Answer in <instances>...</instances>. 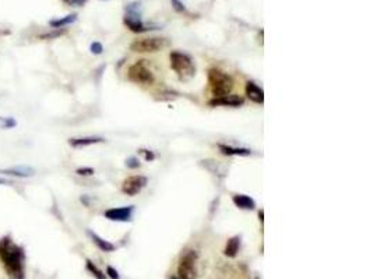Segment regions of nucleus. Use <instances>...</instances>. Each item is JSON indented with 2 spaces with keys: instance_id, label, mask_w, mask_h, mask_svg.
Returning <instances> with one entry per match:
<instances>
[{
  "instance_id": "1",
  "label": "nucleus",
  "mask_w": 373,
  "mask_h": 279,
  "mask_svg": "<svg viewBox=\"0 0 373 279\" xmlns=\"http://www.w3.org/2000/svg\"><path fill=\"white\" fill-rule=\"evenodd\" d=\"M24 250L10 236L0 239V260L10 279H24Z\"/></svg>"
},
{
  "instance_id": "2",
  "label": "nucleus",
  "mask_w": 373,
  "mask_h": 279,
  "mask_svg": "<svg viewBox=\"0 0 373 279\" xmlns=\"http://www.w3.org/2000/svg\"><path fill=\"white\" fill-rule=\"evenodd\" d=\"M208 84H210L211 94L214 98L227 97L234 88V80L231 75L224 73L219 69H210L208 70Z\"/></svg>"
},
{
  "instance_id": "3",
  "label": "nucleus",
  "mask_w": 373,
  "mask_h": 279,
  "mask_svg": "<svg viewBox=\"0 0 373 279\" xmlns=\"http://www.w3.org/2000/svg\"><path fill=\"white\" fill-rule=\"evenodd\" d=\"M138 10H140V3H138V1H133V3H129V4L126 6V16H124L123 23H124V25L129 28L130 31L141 34L160 28L158 25H151L143 23Z\"/></svg>"
},
{
  "instance_id": "4",
  "label": "nucleus",
  "mask_w": 373,
  "mask_h": 279,
  "mask_svg": "<svg viewBox=\"0 0 373 279\" xmlns=\"http://www.w3.org/2000/svg\"><path fill=\"white\" fill-rule=\"evenodd\" d=\"M169 60L170 69L178 74L180 80H189L190 77L195 75L196 67L193 65V60L189 55L178 52V50H173V52H170Z\"/></svg>"
},
{
  "instance_id": "5",
  "label": "nucleus",
  "mask_w": 373,
  "mask_h": 279,
  "mask_svg": "<svg viewBox=\"0 0 373 279\" xmlns=\"http://www.w3.org/2000/svg\"><path fill=\"white\" fill-rule=\"evenodd\" d=\"M168 46V39L165 38H141L131 42L130 49L136 53H154Z\"/></svg>"
},
{
  "instance_id": "6",
  "label": "nucleus",
  "mask_w": 373,
  "mask_h": 279,
  "mask_svg": "<svg viewBox=\"0 0 373 279\" xmlns=\"http://www.w3.org/2000/svg\"><path fill=\"white\" fill-rule=\"evenodd\" d=\"M178 274L180 279L197 278V253L193 250H187L182 255L178 265Z\"/></svg>"
},
{
  "instance_id": "7",
  "label": "nucleus",
  "mask_w": 373,
  "mask_h": 279,
  "mask_svg": "<svg viewBox=\"0 0 373 279\" xmlns=\"http://www.w3.org/2000/svg\"><path fill=\"white\" fill-rule=\"evenodd\" d=\"M127 77H129L130 81L136 82V84L151 85L155 81L154 74L144 65V60H140L137 63H134L133 66H130L129 71H127Z\"/></svg>"
},
{
  "instance_id": "8",
  "label": "nucleus",
  "mask_w": 373,
  "mask_h": 279,
  "mask_svg": "<svg viewBox=\"0 0 373 279\" xmlns=\"http://www.w3.org/2000/svg\"><path fill=\"white\" fill-rule=\"evenodd\" d=\"M147 183H148V180H147L146 176H141V174L130 176L122 183V191L126 196H130V197L137 196L138 193L146 187Z\"/></svg>"
},
{
  "instance_id": "9",
  "label": "nucleus",
  "mask_w": 373,
  "mask_h": 279,
  "mask_svg": "<svg viewBox=\"0 0 373 279\" xmlns=\"http://www.w3.org/2000/svg\"><path fill=\"white\" fill-rule=\"evenodd\" d=\"M133 212H134V207H121V208H111L105 211V218L109 221H116V222H130L133 218Z\"/></svg>"
},
{
  "instance_id": "10",
  "label": "nucleus",
  "mask_w": 373,
  "mask_h": 279,
  "mask_svg": "<svg viewBox=\"0 0 373 279\" xmlns=\"http://www.w3.org/2000/svg\"><path fill=\"white\" fill-rule=\"evenodd\" d=\"M245 104V99L239 95H227L221 98H212L210 101L211 106H231L238 107Z\"/></svg>"
},
{
  "instance_id": "11",
  "label": "nucleus",
  "mask_w": 373,
  "mask_h": 279,
  "mask_svg": "<svg viewBox=\"0 0 373 279\" xmlns=\"http://www.w3.org/2000/svg\"><path fill=\"white\" fill-rule=\"evenodd\" d=\"M245 91H246L248 98L250 99L251 102H254V104H257V105H263V104H264V91L261 90L259 85H256L254 82H246Z\"/></svg>"
},
{
  "instance_id": "12",
  "label": "nucleus",
  "mask_w": 373,
  "mask_h": 279,
  "mask_svg": "<svg viewBox=\"0 0 373 279\" xmlns=\"http://www.w3.org/2000/svg\"><path fill=\"white\" fill-rule=\"evenodd\" d=\"M221 154L229 156H249L251 155V151L249 148L242 147H232V145H225V144H218Z\"/></svg>"
},
{
  "instance_id": "13",
  "label": "nucleus",
  "mask_w": 373,
  "mask_h": 279,
  "mask_svg": "<svg viewBox=\"0 0 373 279\" xmlns=\"http://www.w3.org/2000/svg\"><path fill=\"white\" fill-rule=\"evenodd\" d=\"M232 201H234V204H235L238 208H241V209L251 211V209L256 208V201L251 197H249V196H245V194H235V196L232 197Z\"/></svg>"
},
{
  "instance_id": "14",
  "label": "nucleus",
  "mask_w": 373,
  "mask_h": 279,
  "mask_svg": "<svg viewBox=\"0 0 373 279\" xmlns=\"http://www.w3.org/2000/svg\"><path fill=\"white\" fill-rule=\"evenodd\" d=\"M88 236L91 238V240L97 244V247L101 250V251H105V253H111V251H115V244H112L111 242H108L105 239H102L101 236H98L97 233H94L92 230H88L87 232Z\"/></svg>"
},
{
  "instance_id": "15",
  "label": "nucleus",
  "mask_w": 373,
  "mask_h": 279,
  "mask_svg": "<svg viewBox=\"0 0 373 279\" xmlns=\"http://www.w3.org/2000/svg\"><path fill=\"white\" fill-rule=\"evenodd\" d=\"M1 173L10 174V176H17V177H31V176H34L35 171L30 166H14V168L1 171Z\"/></svg>"
},
{
  "instance_id": "16",
  "label": "nucleus",
  "mask_w": 373,
  "mask_h": 279,
  "mask_svg": "<svg viewBox=\"0 0 373 279\" xmlns=\"http://www.w3.org/2000/svg\"><path fill=\"white\" fill-rule=\"evenodd\" d=\"M105 140L102 137H80V139H70L69 144L73 148H82V147H88L92 144H98V142H104Z\"/></svg>"
},
{
  "instance_id": "17",
  "label": "nucleus",
  "mask_w": 373,
  "mask_h": 279,
  "mask_svg": "<svg viewBox=\"0 0 373 279\" xmlns=\"http://www.w3.org/2000/svg\"><path fill=\"white\" fill-rule=\"evenodd\" d=\"M239 248H241V238L239 236H234V238H231L227 242V246L224 248V254L229 257V258H234L238 254Z\"/></svg>"
},
{
  "instance_id": "18",
  "label": "nucleus",
  "mask_w": 373,
  "mask_h": 279,
  "mask_svg": "<svg viewBox=\"0 0 373 279\" xmlns=\"http://www.w3.org/2000/svg\"><path fill=\"white\" fill-rule=\"evenodd\" d=\"M76 20H77V14L73 13V14H69V16L62 17V18L50 20V21H49V25H50L53 30H57V28H63V27H66V25L73 24Z\"/></svg>"
},
{
  "instance_id": "19",
  "label": "nucleus",
  "mask_w": 373,
  "mask_h": 279,
  "mask_svg": "<svg viewBox=\"0 0 373 279\" xmlns=\"http://www.w3.org/2000/svg\"><path fill=\"white\" fill-rule=\"evenodd\" d=\"M87 270L97 279H106V274H104L95 264L92 263V261H89V260H87Z\"/></svg>"
},
{
  "instance_id": "20",
  "label": "nucleus",
  "mask_w": 373,
  "mask_h": 279,
  "mask_svg": "<svg viewBox=\"0 0 373 279\" xmlns=\"http://www.w3.org/2000/svg\"><path fill=\"white\" fill-rule=\"evenodd\" d=\"M66 30H60V28H57V30H53V31H50L48 34H43L40 36V39H56L59 36H62V35H65Z\"/></svg>"
},
{
  "instance_id": "21",
  "label": "nucleus",
  "mask_w": 373,
  "mask_h": 279,
  "mask_svg": "<svg viewBox=\"0 0 373 279\" xmlns=\"http://www.w3.org/2000/svg\"><path fill=\"white\" fill-rule=\"evenodd\" d=\"M126 166L130 168V169H137L140 168V161H138V158L136 156H130L126 159Z\"/></svg>"
},
{
  "instance_id": "22",
  "label": "nucleus",
  "mask_w": 373,
  "mask_h": 279,
  "mask_svg": "<svg viewBox=\"0 0 373 279\" xmlns=\"http://www.w3.org/2000/svg\"><path fill=\"white\" fill-rule=\"evenodd\" d=\"M89 50H91L94 55H101V53L104 52V46H102L101 42H92L91 46H89Z\"/></svg>"
},
{
  "instance_id": "23",
  "label": "nucleus",
  "mask_w": 373,
  "mask_h": 279,
  "mask_svg": "<svg viewBox=\"0 0 373 279\" xmlns=\"http://www.w3.org/2000/svg\"><path fill=\"white\" fill-rule=\"evenodd\" d=\"M170 3H172V7L175 8L178 13H186V7H185L183 1H180V0H170Z\"/></svg>"
},
{
  "instance_id": "24",
  "label": "nucleus",
  "mask_w": 373,
  "mask_h": 279,
  "mask_svg": "<svg viewBox=\"0 0 373 279\" xmlns=\"http://www.w3.org/2000/svg\"><path fill=\"white\" fill-rule=\"evenodd\" d=\"M0 122H3V127L4 129H11V127H16L17 126V122L13 117H1Z\"/></svg>"
},
{
  "instance_id": "25",
  "label": "nucleus",
  "mask_w": 373,
  "mask_h": 279,
  "mask_svg": "<svg viewBox=\"0 0 373 279\" xmlns=\"http://www.w3.org/2000/svg\"><path fill=\"white\" fill-rule=\"evenodd\" d=\"M106 275H108L111 279H121L119 272L116 271L114 267H111V265H109V267H106Z\"/></svg>"
},
{
  "instance_id": "26",
  "label": "nucleus",
  "mask_w": 373,
  "mask_h": 279,
  "mask_svg": "<svg viewBox=\"0 0 373 279\" xmlns=\"http://www.w3.org/2000/svg\"><path fill=\"white\" fill-rule=\"evenodd\" d=\"M76 173L80 174V176H92L94 174V169L92 168H79L76 171Z\"/></svg>"
},
{
  "instance_id": "27",
  "label": "nucleus",
  "mask_w": 373,
  "mask_h": 279,
  "mask_svg": "<svg viewBox=\"0 0 373 279\" xmlns=\"http://www.w3.org/2000/svg\"><path fill=\"white\" fill-rule=\"evenodd\" d=\"M140 152L144 155V158H146V161L147 162H151V161H154L155 159V155H154V152L153 151H148V149H140Z\"/></svg>"
},
{
  "instance_id": "28",
  "label": "nucleus",
  "mask_w": 373,
  "mask_h": 279,
  "mask_svg": "<svg viewBox=\"0 0 373 279\" xmlns=\"http://www.w3.org/2000/svg\"><path fill=\"white\" fill-rule=\"evenodd\" d=\"M66 3H69L70 6H83L87 3V0H67Z\"/></svg>"
},
{
  "instance_id": "29",
  "label": "nucleus",
  "mask_w": 373,
  "mask_h": 279,
  "mask_svg": "<svg viewBox=\"0 0 373 279\" xmlns=\"http://www.w3.org/2000/svg\"><path fill=\"white\" fill-rule=\"evenodd\" d=\"M0 184H4V186H8V184H13L11 181L6 180V179H0Z\"/></svg>"
},
{
  "instance_id": "30",
  "label": "nucleus",
  "mask_w": 373,
  "mask_h": 279,
  "mask_svg": "<svg viewBox=\"0 0 373 279\" xmlns=\"http://www.w3.org/2000/svg\"><path fill=\"white\" fill-rule=\"evenodd\" d=\"M259 216H260V221H261V223H263V216H264V212H263V209H261V211L259 212Z\"/></svg>"
},
{
  "instance_id": "31",
  "label": "nucleus",
  "mask_w": 373,
  "mask_h": 279,
  "mask_svg": "<svg viewBox=\"0 0 373 279\" xmlns=\"http://www.w3.org/2000/svg\"><path fill=\"white\" fill-rule=\"evenodd\" d=\"M170 279H178V278H175V277H173V278H170Z\"/></svg>"
},
{
  "instance_id": "32",
  "label": "nucleus",
  "mask_w": 373,
  "mask_h": 279,
  "mask_svg": "<svg viewBox=\"0 0 373 279\" xmlns=\"http://www.w3.org/2000/svg\"><path fill=\"white\" fill-rule=\"evenodd\" d=\"M0 120H1V117H0Z\"/></svg>"
},
{
  "instance_id": "33",
  "label": "nucleus",
  "mask_w": 373,
  "mask_h": 279,
  "mask_svg": "<svg viewBox=\"0 0 373 279\" xmlns=\"http://www.w3.org/2000/svg\"><path fill=\"white\" fill-rule=\"evenodd\" d=\"M65 1H67V0H65Z\"/></svg>"
}]
</instances>
